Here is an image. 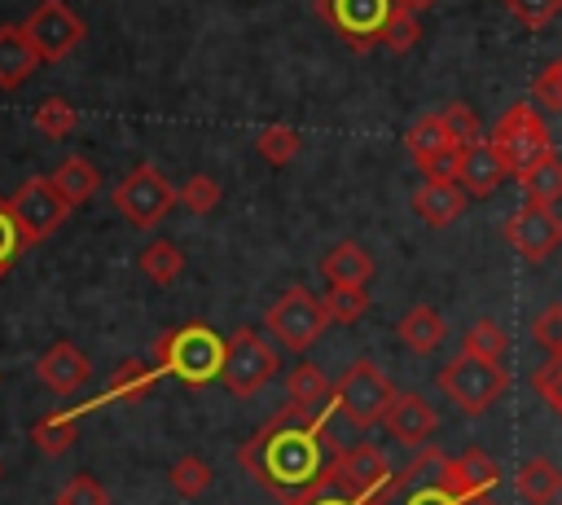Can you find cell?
Wrapping results in <instances>:
<instances>
[{
    "label": "cell",
    "mask_w": 562,
    "mask_h": 505,
    "mask_svg": "<svg viewBox=\"0 0 562 505\" xmlns=\"http://www.w3.org/2000/svg\"><path fill=\"white\" fill-rule=\"evenodd\" d=\"M342 448L338 439L329 435L325 417L316 413H303L294 404H285L281 413H272L241 448H237V461L277 496L294 501V496H307L316 487L329 483L334 465H338Z\"/></svg>",
    "instance_id": "obj_1"
},
{
    "label": "cell",
    "mask_w": 562,
    "mask_h": 505,
    "mask_svg": "<svg viewBox=\"0 0 562 505\" xmlns=\"http://www.w3.org/2000/svg\"><path fill=\"white\" fill-rule=\"evenodd\" d=\"M224 351H228V338H220L211 325L202 321H189V325H176L167 329L158 343H154V360L167 378L184 382V386H211L220 373H224Z\"/></svg>",
    "instance_id": "obj_2"
},
{
    "label": "cell",
    "mask_w": 562,
    "mask_h": 505,
    "mask_svg": "<svg viewBox=\"0 0 562 505\" xmlns=\"http://www.w3.org/2000/svg\"><path fill=\"white\" fill-rule=\"evenodd\" d=\"M439 391L465 413V417H483L505 391H509V373L501 369V360H479V356H457L439 369Z\"/></svg>",
    "instance_id": "obj_3"
},
{
    "label": "cell",
    "mask_w": 562,
    "mask_h": 505,
    "mask_svg": "<svg viewBox=\"0 0 562 505\" xmlns=\"http://www.w3.org/2000/svg\"><path fill=\"white\" fill-rule=\"evenodd\" d=\"M487 141H492V145H496V154L505 158L509 176H527L536 162H544V158L553 154L549 127H544V119L536 114V105H531V101L509 105V110L496 119V127H492V136H487Z\"/></svg>",
    "instance_id": "obj_4"
},
{
    "label": "cell",
    "mask_w": 562,
    "mask_h": 505,
    "mask_svg": "<svg viewBox=\"0 0 562 505\" xmlns=\"http://www.w3.org/2000/svg\"><path fill=\"white\" fill-rule=\"evenodd\" d=\"M176 202H180V189H176L154 162L132 167V171L114 184V206H119V215H123L132 228H158Z\"/></svg>",
    "instance_id": "obj_5"
},
{
    "label": "cell",
    "mask_w": 562,
    "mask_h": 505,
    "mask_svg": "<svg viewBox=\"0 0 562 505\" xmlns=\"http://www.w3.org/2000/svg\"><path fill=\"white\" fill-rule=\"evenodd\" d=\"M400 391L391 386V378L373 364V360H351L342 369V378L334 382V408L351 422V426H373L386 417L391 400Z\"/></svg>",
    "instance_id": "obj_6"
},
{
    "label": "cell",
    "mask_w": 562,
    "mask_h": 505,
    "mask_svg": "<svg viewBox=\"0 0 562 505\" xmlns=\"http://www.w3.org/2000/svg\"><path fill=\"white\" fill-rule=\"evenodd\" d=\"M263 325H268V334H272L281 347H290V351H307V347L325 334L329 312H325V303H321L312 290L290 285V290L268 307Z\"/></svg>",
    "instance_id": "obj_7"
},
{
    "label": "cell",
    "mask_w": 562,
    "mask_h": 505,
    "mask_svg": "<svg viewBox=\"0 0 562 505\" xmlns=\"http://www.w3.org/2000/svg\"><path fill=\"white\" fill-rule=\"evenodd\" d=\"M9 211H13V220H18L22 237H26V246H35V242L53 237V233L61 228V220H66L75 206L57 193L53 176H31V180H22V184L9 193Z\"/></svg>",
    "instance_id": "obj_8"
},
{
    "label": "cell",
    "mask_w": 562,
    "mask_h": 505,
    "mask_svg": "<svg viewBox=\"0 0 562 505\" xmlns=\"http://www.w3.org/2000/svg\"><path fill=\"white\" fill-rule=\"evenodd\" d=\"M277 373V347L259 334V329H250V325H241V329H233L228 334V351H224V373H220V382L233 391V395H255L268 378Z\"/></svg>",
    "instance_id": "obj_9"
},
{
    "label": "cell",
    "mask_w": 562,
    "mask_h": 505,
    "mask_svg": "<svg viewBox=\"0 0 562 505\" xmlns=\"http://www.w3.org/2000/svg\"><path fill=\"white\" fill-rule=\"evenodd\" d=\"M22 31H26V40L35 44L40 61H61V57H70V53L88 40L83 18H79L66 0H40V4L22 18Z\"/></svg>",
    "instance_id": "obj_10"
},
{
    "label": "cell",
    "mask_w": 562,
    "mask_h": 505,
    "mask_svg": "<svg viewBox=\"0 0 562 505\" xmlns=\"http://www.w3.org/2000/svg\"><path fill=\"white\" fill-rule=\"evenodd\" d=\"M316 13L356 48H373L395 13V0H316Z\"/></svg>",
    "instance_id": "obj_11"
},
{
    "label": "cell",
    "mask_w": 562,
    "mask_h": 505,
    "mask_svg": "<svg viewBox=\"0 0 562 505\" xmlns=\"http://www.w3.org/2000/svg\"><path fill=\"white\" fill-rule=\"evenodd\" d=\"M329 487L356 496V501H378L386 487H391V465L382 457V448L373 444H356V448H342L334 474H329Z\"/></svg>",
    "instance_id": "obj_12"
},
{
    "label": "cell",
    "mask_w": 562,
    "mask_h": 505,
    "mask_svg": "<svg viewBox=\"0 0 562 505\" xmlns=\"http://www.w3.org/2000/svg\"><path fill=\"white\" fill-rule=\"evenodd\" d=\"M505 242H509L522 259L540 263V259H549V255L562 246V220H558L553 206L522 202V206L509 211V220H505Z\"/></svg>",
    "instance_id": "obj_13"
},
{
    "label": "cell",
    "mask_w": 562,
    "mask_h": 505,
    "mask_svg": "<svg viewBox=\"0 0 562 505\" xmlns=\"http://www.w3.org/2000/svg\"><path fill=\"white\" fill-rule=\"evenodd\" d=\"M386 430H391V439L395 444H404V448H426L430 444V435L439 430V417H435V408L417 395V391H400L395 400H391V408H386Z\"/></svg>",
    "instance_id": "obj_14"
},
{
    "label": "cell",
    "mask_w": 562,
    "mask_h": 505,
    "mask_svg": "<svg viewBox=\"0 0 562 505\" xmlns=\"http://www.w3.org/2000/svg\"><path fill=\"white\" fill-rule=\"evenodd\" d=\"M505 176H509V167H505V158L496 154L492 141H474V145L461 149L457 184H461L470 198H492V193L505 184Z\"/></svg>",
    "instance_id": "obj_15"
},
{
    "label": "cell",
    "mask_w": 562,
    "mask_h": 505,
    "mask_svg": "<svg viewBox=\"0 0 562 505\" xmlns=\"http://www.w3.org/2000/svg\"><path fill=\"white\" fill-rule=\"evenodd\" d=\"M35 373L44 386H53L57 395H75L88 378H92V360L75 347V343H53L40 360H35Z\"/></svg>",
    "instance_id": "obj_16"
},
{
    "label": "cell",
    "mask_w": 562,
    "mask_h": 505,
    "mask_svg": "<svg viewBox=\"0 0 562 505\" xmlns=\"http://www.w3.org/2000/svg\"><path fill=\"white\" fill-rule=\"evenodd\" d=\"M465 198H470V193H465L457 180H426V184H417V193H413V211H417L430 228H448L452 220H461Z\"/></svg>",
    "instance_id": "obj_17"
},
{
    "label": "cell",
    "mask_w": 562,
    "mask_h": 505,
    "mask_svg": "<svg viewBox=\"0 0 562 505\" xmlns=\"http://www.w3.org/2000/svg\"><path fill=\"white\" fill-rule=\"evenodd\" d=\"M35 66H44V61H40L35 44L26 40L22 22L0 26V88H22L35 75Z\"/></svg>",
    "instance_id": "obj_18"
},
{
    "label": "cell",
    "mask_w": 562,
    "mask_h": 505,
    "mask_svg": "<svg viewBox=\"0 0 562 505\" xmlns=\"http://www.w3.org/2000/svg\"><path fill=\"white\" fill-rule=\"evenodd\" d=\"M285 395H290L294 408L316 413V417H325V408H334V382H329L316 364H307V360L290 369V378H285Z\"/></svg>",
    "instance_id": "obj_19"
},
{
    "label": "cell",
    "mask_w": 562,
    "mask_h": 505,
    "mask_svg": "<svg viewBox=\"0 0 562 505\" xmlns=\"http://www.w3.org/2000/svg\"><path fill=\"white\" fill-rule=\"evenodd\" d=\"M395 334H400V343H404L408 351H417V356H430V351H435V347L448 338V321H443L435 307L417 303V307H408V312L400 316Z\"/></svg>",
    "instance_id": "obj_20"
},
{
    "label": "cell",
    "mask_w": 562,
    "mask_h": 505,
    "mask_svg": "<svg viewBox=\"0 0 562 505\" xmlns=\"http://www.w3.org/2000/svg\"><path fill=\"white\" fill-rule=\"evenodd\" d=\"M514 487H518V496L527 505H558V496H562V470L549 457H527L518 465Z\"/></svg>",
    "instance_id": "obj_21"
},
{
    "label": "cell",
    "mask_w": 562,
    "mask_h": 505,
    "mask_svg": "<svg viewBox=\"0 0 562 505\" xmlns=\"http://www.w3.org/2000/svg\"><path fill=\"white\" fill-rule=\"evenodd\" d=\"M321 272L329 285H369L373 277V255L360 246V242H338L325 259H321Z\"/></svg>",
    "instance_id": "obj_22"
},
{
    "label": "cell",
    "mask_w": 562,
    "mask_h": 505,
    "mask_svg": "<svg viewBox=\"0 0 562 505\" xmlns=\"http://www.w3.org/2000/svg\"><path fill=\"white\" fill-rule=\"evenodd\" d=\"M158 364H140V360H123L114 373H110V382H105V395L101 400H119V404H132V400H145V395H154V386H158ZM97 400V404H101Z\"/></svg>",
    "instance_id": "obj_23"
},
{
    "label": "cell",
    "mask_w": 562,
    "mask_h": 505,
    "mask_svg": "<svg viewBox=\"0 0 562 505\" xmlns=\"http://www.w3.org/2000/svg\"><path fill=\"white\" fill-rule=\"evenodd\" d=\"M83 413H88V404H83V408H66V413H48V417L31 422V444H35L40 452H48V457L66 452V448L79 439V422H83Z\"/></svg>",
    "instance_id": "obj_24"
},
{
    "label": "cell",
    "mask_w": 562,
    "mask_h": 505,
    "mask_svg": "<svg viewBox=\"0 0 562 505\" xmlns=\"http://www.w3.org/2000/svg\"><path fill=\"white\" fill-rule=\"evenodd\" d=\"M53 184H57V193H61L70 206H83V202L101 189V171H97L83 154H70V158H61V162H57Z\"/></svg>",
    "instance_id": "obj_25"
},
{
    "label": "cell",
    "mask_w": 562,
    "mask_h": 505,
    "mask_svg": "<svg viewBox=\"0 0 562 505\" xmlns=\"http://www.w3.org/2000/svg\"><path fill=\"white\" fill-rule=\"evenodd\" d=\"M404 149H408V158L422 167L426 158H435L439 149H452V136H448V127H443V114H422L408 132H404Z\"/></svg>",
    "instance_id": "obj_26"
},
{
    "label": "cell",
    "mask_w": 562,
    "mask_h": 505,
    "mask_svg": "<svg viewBox=\"0 0 562 505\" xmlns=\"http://www.w3.org/2000/svg\"><path fill=\"white\" fill-rule=\"evenodd\" d=\"M140 272L158 285H171L180 272H184V250L171 242V237H154L145 250H140Z\"/></svg>",
    "instance_id": "obj_27"
},
{
    "label": "cell",
    "mask_w": 562,
    "mask_h": 505,
    "mask_svg": "<svg viewBox=\"0 0 562 505\" xmlns=\"http://www.w3.org/2000/svg\"><path fill=\"white\" fill-rule=\"evenodd\" d=\"M522 180V193H527V202H540V206H553L558 198H562V158L558 154H549L544 162H536L527 176H518Z\"/></svg>",
    "instance_id": "obj_28"
},
{
    "label": "cell",
    "mask_w": 562,
    "mask_h": 505,
    "mask_svg": "<svg viewBox=\"0 0 562 505\" xmlns=\"http://www.w3.org/2000/svg\"><path fill=\"white\" fill-rule=\"evenodd\" d=\"M321 303H325V312H329L334 325H356L369 312V290L364 285H329L321 294Z\"/></svg>",
    "instance_id": "obj_29"
},
{
    "label": "cell",
    "mask_w": 562,
    "mask_h": 505,
    "mask_svg": "<svg viewBox=\"0 0 562 505\" xmlns=\"http://www.w3.org/2000/svg\"><path fill=\"white\" fill-rule=\"evenodd\" d=\"M255 149H259V158H263V162L285 167V162H294V154L303 149V141H299V132H294V127L272 123V127H263V132L255 136Z\"/></svg>",
    "instance_id": "obj_30"
},
{
    "label": "cell",
    "mask_w": 562,
    "mask_h": 505,
    "mask_svg": "<svg viewBox=\"0 0 562 505\" xmlns=\"http://www.w3.org/2000/svg\"><path fill=\"white\" fill-rule=\"evenodd\" d=\"M505 347H509V338H505V329H501L492 316L474 321V325L465 329V338H461V351H465V356H479V360H501Z\"/></svg>",
    "instance_id": "obj_31"
},
{
    "label": "cell",
    "mask_w": 562,
    "mask_h": 505,
    "mask_svg": "<svg viewBox=\"0 0 562 505\" xmlns=\"http://www.w3.org/2000/svg\"><path fill=\"white\" fill-rule=\"evenodd\" d=\"M167 483L176 487V496L193 501V496H202V492L211 487V465H206L202 457L184 452V457H176V465L167 470Z\"/></svg>",
    "instance_id": "obj_32"
},
{
    "label": "cell",
    "mask_w": 562,
    "mask_h": 505,
    "mask_svg": "<svg viewBox=\"0 0 562 505\" xmlns=\"http://www.w3.org/2000/svg\"><path fill=\"white\" fill-rule=\"evenodd\" d=\"M75 127H79V114H75V105H70V101L48 97V101H40V105H35V132H40V136L61 141V136H70Z\"/></svg>",
    "instance_id": "obj_33"
},
{
    "label": "cell",
    "mask_w": 562,
    "mask_h": 505,
    "mask_svg": "<svg viewBox=\"0 0 562 505\" xmlns=\"http://www.w3.org/2000/svg\"><path fill=\"white\" fill-rule=\"evenodd\" d=\"M439 114H443V127H448V136H452V145H457V149H465V145L483 141V123H479V114H474L465 101H448Z\"/></svg>",
    "instance_id": "obj_34"
},
{
    "label": "cell",
    "mask_w": 562,
    "mask_h": 505,
    "mask_svg": "<svg viewBox=\"0 0 562 505\" xmlns=\"http://www.w3.org/2000/svg\"><path fill=\"white\" fill-rule=\"evenodd\" d=\"M22 250H26V237H22V228H18L13 211H9V198H0V277L13 272V263L22 259Z\"/></svg>",
    "instance_id": "obj_35"
},
{
    "label": "cell",
    "mask_w": 562,
    "mask_h": 505,
    "mask_svg": "<svg viewBox=\"0 0 562 505\" xmlns=\"http://www.w3.org/2000/svg\"><path fill=\"white\" fill-rule=\"evenodd\" d=\"M220 198H224V189H220L211 176H189V180L180 184V206H189L193 215L215 211V206H220Z\"/></svg>",
    "instance_id": "obj_36"
},
{
    "label": "cell",
    "mask_w": 562,
    "mask_h": 505,
    "mask_svg": "<svg viewBox=\"0 0 562 505\" xmlns=\"http://www.w3.org/2000/svg\"><path fill=\"white\" fill-rule=\"evenodd\" d=\"M505 9L514 13L518 26H527V31H544V26L562 13V0H505Z\"/></svg>",
    "instance_id": "obj_37"
},
{
    "label": "cell",
    "mask_w": 562,
    "mask_h": 505,
    "mask_svg": "<svg viewBox=\"0 0 562 505\" xmlns=\"http://www.w3.org/2000/svg\"><path fill=\"white\" fill-rule=\"evenodd\" d=\"M417 40H422V22H417V13H404V9H395L378 44H386L391 53H408Z\"/></svg>",
    "instance_id": "obj_38"
},
{
    "label": "cell",
    "mask_w": 562,
    "mask_h": 505,
    "mask_svg": "<svg viewBox=\"0 0 562 505\" xmlns=\"http://www.w3.org/2000/svg\"><path fill=\"white\" fill-rule=\"evenodd\" d=\"M531 391L562 417V356H553V360H544L536 373H531Z\"/></svg>",
    "instance_id": "obj_39"
},
{
    "label": "cell",
    "mask_w": 562,
    "mask_h": 505,
    "mask_svg": "<svg viewBox=\"0 0 562 505\" xmlns=\"http://www.w3.org/2000/svg\"><path fill=\"white\" fill-rule=\"evenodd\" d=\"M531 338H536L544 351L562 356V303H549V307L536 312V321H531Z\"/></svg>",
    "instance_id": "obj_40"
},
{
    "label": "cell",
    "mask_w": 562,
    "mask_h": 505,
    "mask_svg": "<svg viewBox=\"0 0 562 505\" xmlns=\"http://www.w3.org/2000/svg\"><path fill=\"white\" fill-rule=\"evenodd\" d=\"M531 101L544 110H562V57H553L536 79H531Z\"/></svg>",
    "instance_id": "obj_41"
},
{
    "label": "cell",
    "mask_w": 562,
    "mask_h": 505,
    "mask_svg": "<svg viewBox=\"0 0 562 505\" xmlns=\"http://www.w3.org/2000/svg\"><path fill=\"white\" fill-rule=\"evenodd\" d=\"M448 461V457H443ZM400 505H465V496L443 479V465H439V479L435 483H422V487H413Z\"/></svg>",
    "instance_id": "obj_42"
},
{
    "label": "cell",
    "mask_w": 562,
    "mask_h": 505,
    "mask_svg": "<svg viewBox=\"0 0 562 505\" xmlns=\"http://www.w3.org/2000/svg\"><path fill=\"white\" fill-rule=\"evenodd\" d=\"M57 505H110V492H105L92 474H75V479L57 492Z\"/></svg>",
    "instance_id": "obj_43"
},
{
    "label": "cell",
    "mask_w": 562,
    "mask_h": 505,
    "mask_svg": "<svg viewBox=\"0 0 562 505\" xmlns=\"http://www.w3.org/2000/svg\"><path fill=\"white\" fill-rule=\"evenodd\" d=\"M457 171H461V149L457 145L452 149H439L435 158L422 162V176L426 180H457Z\"/></svg>",
    "instance_id": "obj_44"
},
{
    "label": "cell",
    "mask_w": 562,
    "mask_h": 505,
    "mask_svg": "<svg viewBox=\"0 0 562 505\" xmlns=\"http://www.w3.org/2000/svg\"><path fill=\"white\" fill-rule=\"evenodd\" d=\"M285 505H369V501H356V496H347V492H338V487H316V492H307V496H294V501H285Z\"/></svg>",
    "instance_id": "obj_45"
},
{
    "label": "cell",
    "mask_w": 562,
    "mask_h": 505,
    "mask_svg": "<svg viewBox=\"0 0 562 505\" xmlns=\"http://www.w3.org/2000/svg\"><path fill=\"white\" fill-rule=\"evenodd\" d=\"M439 0H395V9H404V13H422V9H435Z\"/></svg>",
    "instance_id": "obj_46"
}]
</instances>
